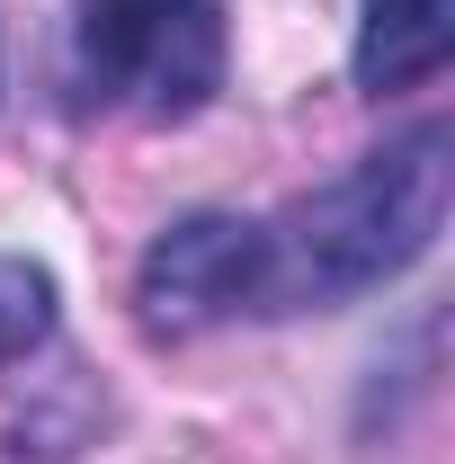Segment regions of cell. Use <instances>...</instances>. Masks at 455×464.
<instances>
[{"instance_id": "6da1fadb", "label": "cell", "mask_w": 455, "mask_h": 464, "mask_svg": "<svg viewBox=\"0 0 455 464\" xmlns=\"http://www.w3.org/2000/svg\"><path fill=\"white\" fill-rule=\"evenodd\" d=\"M438 224H447V125H411L402 143L366 152L348 179L268 224L277 259L268 313H331L393 286L411 259H429Z\"/></svg>"}, {"instance_id": "7a4b0ae2", "label": "cell", "mask_w": 455, "mask_h": 464, "mask_svg": "<svg viewBox=\"0 0 455 464\" xmlns=\"http://www.w3.org/2000/svg\"><path fill=\"white\" fill-rule=\"evenodd\" d=\"M72 90L90 108L188 125L224 90V9L215 0H81Z\"/></svg>"}, {"instance_id": "3957f363", "label": "cell", "mask_w": 455, "mask_h": 464, "mask_svg": "<svg viewBox=\"0 0 455 464\" xmlns=\"http://www.w3.org/2000/svg\"><path fill=\"white\" fill-rule=\"evenodd\" d=\"M268 286H277V259H268V224L259 215H179V224L152 232L143 268H134V304L152 331H215V322H241V313H268Z\"/></svg>"}, {"instance_id": "277c9868", "label": "cell", "mask_w": 455, "mask_h": 464, "mask_svg": "<svg viewBox=\"0 0 455 464\" xmlns=\"http://www.w3.org/2000/svg\"><path fill=\"white\" fill-rule=\"evenodd\" d=\"M455 54V0H357V90H420Z\"/></svg>"}, {"instance_id": "5b68a950", "label": "cell", "mask_w": 455, "mask_h": 464, "mask_svg": "<svg viewBox=\"0 0 455 464\" xmlns=\"http://www.w3.org/2000/svg\"><path fill=\"white\" fill-rule=\"evenodd\" d=\"M54 340V277L36 259H0V366L36 357Z\"/></svg>"}]
</instances>
